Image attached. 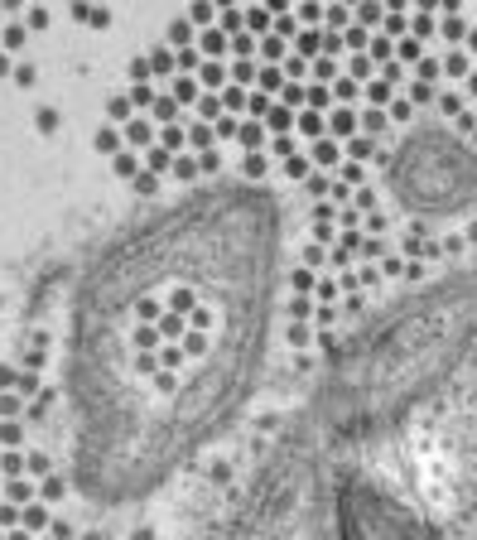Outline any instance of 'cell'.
Listing matches in <instances>:
<instances>
[{
	"label": "cell",
	"mask_w": 477,
	"mask_h": 540,
	"mask_svg": "<svg viewBox=\"0 0 477 540\" xmlns=\"http://www.w3.org/2000/svg\"><path fill=\"white\" fill-rule=\"evenodd\" d=\"M96 155L145 198L285 203L280 362L304 381L372 314L477 270V0L174 10L121 68Z\"/></svg>",
	"instance_id": "cell-1"
},
{
	"label": "cell",
	"mask_w": 477,
	"mask_h": 540,
	"mask_svg": "<svg viewBox=\"0 0 477 540\" xmlns=\"http://www.w3.org/2000/svg\"><path fill=\"white\" fill-rule=\"evenodd\" d=\"M304 381L217 540H477V270L372 314Z\"/></svg>",
	"instance_id": "cell-2"
}]
</instances>
